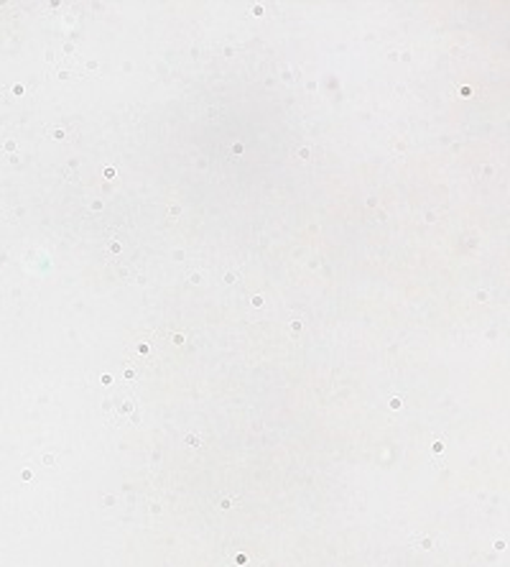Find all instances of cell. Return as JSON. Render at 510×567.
<instances>
[{
	"mask_svg": "<svg viewBox=\"0 0 510 567\" xmlns=\"http://www.w3.org/2000/svg\"><path fill=\"white\" fill-rule=\"evenodd\" d=\"M56 70H60L62 78H85L87 66L77 60V54H60L54 56Z\"/></svg>",
	"mask_w": 510,
	"mask_h": 567,
	"instance_id": "1",
	"label": "cell"
},
{
	"mask_svg": "<svg viewBox=\"0 0 510 567\" xmlns=\"http://www.w3.org/2000/svg\"><path fill=\"white\" fill-rule=\"evenodd\" d=\"M301 330V322L296 320V322H291V332H299Z\"/></svg>",
	"mask_w": 510,
	"mask_h": 567,
	"instance_id": "2",
	"label": "cell"
}]
</instances>
